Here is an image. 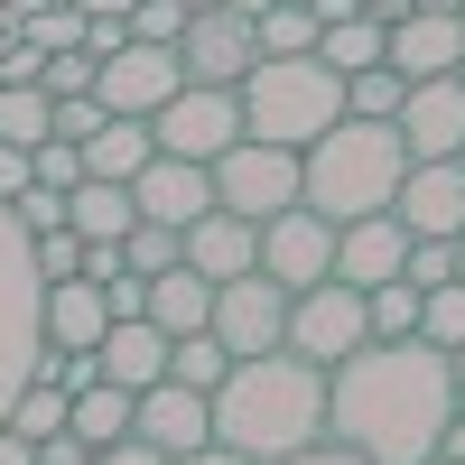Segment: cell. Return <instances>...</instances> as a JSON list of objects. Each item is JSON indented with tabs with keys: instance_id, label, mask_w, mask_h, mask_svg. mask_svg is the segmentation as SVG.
I'll return each instance as SVG.
<instances>
[{
	"instance_id": "277c9868",
	"label": "cell",
	"mask_w": 465,
	"mask_h": 465,
	"mask_svg": "<svg viewBox=\"0 0 465 465\" xmlns=\"http://www.w3.org/2000/svg\"><path fill=\"white\" fill-rule=\"evenodd\" d=\"M335 122H344V74H326L317 56H261L242 74V140L307 159Z\"/></svg>"
},
{
	"instance_id": "db71d44e",
	"label": "cell",
	"mask_w": 465,
	"mask_h": 465,
	"mask_svg": "<svg viewBox=\"0 0 465 465\" xmlns=\"http://www.w3.org/2000/svg\"><path fill=\"white\" fill-rule=\"evenodd\" d=\"M10 47H19V28H10V19H0V56H10Z\"/></svg>"
},
{
	"instance_id": "f35d334b",
	"label": "cell",
	"mask_w": 465,
	"mask_h": 465,
	"mask_svg": "<svg viewBox=\"0 0 465 465\" xmlns=\"http://www.w3.org/2000/svg\"><path fill=\"white\" fill-rule=\"evenodd\" d=\"M94 74H103V65H94L84 47H74V56H47V74H37V94H47V103H74V94H94Z\"/></svg>"
},
{
	"instance_id": "5bb4252c",
	"label": "cell",
	"mask_w": 465,
	"mask_h": 465,
	"mask_svg": "<svg viewBox=\"0 0 465 465\" xmlns=\"http://www.w3.org/2000/svg\"><path fill=\"white\" fill-rule=\"evenodd\" d=\"M401 149H410V168H429V159H465V84L456 74H438V84H410L401 103Z\"/></svg>"
},
{
	"instance_id": "f546056e",
	"label": "cell",
	"mask_w": 465,
	"mask_h": 465,
	"mask_svg": "<svg viewBox=\"0 0 465 465\" xmlns=\"http://www.w3.org/2000/svg\"><path fill=\"white\" fill-rule=\"evenodd\" d=\"M401 103H410V84H401L391 65H372V74L344 84V122H401Z\"/></svg>"
},
{
	"instance_id": "52a82bcc",
	"label": "cell",
	"mask_w": 465,
	"mask_h": 465,
	"mask_svg": "<svg viewBox=\"0 0 465 465\" xmlns=\"http://www.w3.org/2000/svg\"><path fill=\"white\" fill-rule=\"evenodd\" d=\"M372 344V307H363V289H344V280H326V289H307V298H289V354L298 363H317V372H335V363H354Z\"/></svg>"
},
{
	"instance_id": "7dc6e473",
	"label": "cell",
	"mask_w": 465,
	"mask_h": 465,
	"mask_svg": "<svg viewBox=\"0 0 465 465\" xmlns=\"http://www.w3.org/2000/svg\"><path fill=\"white\" fill-rule=\"evenodd\" d=\"M0 465H37V447H28L19 429H0Z\"/></svg>"
},
{
	"instance_id": "2e32d148",
	"label": "cell",
	"mask_w": 465,
	"mask_h": 465,
	"mask_svg": "<svg viewBox=\"0 0 465 465\" xmlns=\"http://www.w3.org/2000/svg\"><path fill=\"white\" fill-rule=\"evenodd\" d=\"M391 214L410 223V242H456V232H465V159H429V168H410Z\"/></svg>"
},
{
	"instance_id": "91938a15",
	"label": "cell",
	"mask_w": 465,
	"mask_h": 465,
	"mask_svg": "<svg viewBox=\"0 0 465 465\" xmlns=\"http://www.w3.org/2000/svg\"><path fill=\"white\" fill-rule=\"evenodd\" d=\"M438 465H447V456H438Z\"/></svg>"
},
{
	"instance_id": "f1b7e54d",
	"label": "cell",
	"mask_w": 465,
	"mask_h": 465,
	"mask_svg": "<svg viewBox=\"0 0 465 465\" xmlns=\"http://www.w3.org/2000/svg\"><path fill=\"white\" fill-rule=\"evenodd\" d=\"M419 344H438V354H465V280H447V289L419 298Z\"/></svg>"
},
{
	"instance_id": "484cf974",
	"label": "cell",
	"mask_w": 465,
	"mask_h": 465,
	"mask_svg": "<svg viewBox=\"0 0 465 465\" xmlns=\"http://www.w3.org/2000/svg\"><path fill=\"white\" fill-rule=\"evenodd\" d=\"M65 429L84 438L94 456H103V447H122V438H131V391H112V381H94V391H74Z\"/></svg>"
},
{
	"instance_id": "74e56055",
	"label": "cell",
	"mask_w": 465,
	"mask_h": 465,
	"mask_svg": "<svg viewBox=\"0 0 465 465\" xmlns=\"http://www.w3.org/2000/svg\"><path fill=\"white\" fill-rule=\"evenodd\" d=\"M28 252H37V280H47V289L56 280H84V232H37Z\"/></svg>"
},
{
	"instance_id": "d4e9b609",
	"label": "cell",
	"mask_w": 465,
	"mask_h": 465,
	"mask_svg": "<svg viewBox=\"0 0 465 465\" xmlns=\"http://www.w3.org/2000/svg\"><path fill=\"white\" fill-rule=\"evenodd\" d=\"M317 65H326V74H344V84H354V74L391 65V28H381L372 10H363V19H335V28L317 37Z\"/></svg>"
},
{
	"instance_id": "ba28073f",
	"label": "cell",
	"mask_w": 465,
	"mask_h": 465,
	"mask_svg": "<svg viewBox=\"0 0 465 465\" xmlns=\"http://www.w3.org/2000/svg\"><path fill=\"white\" fill-rule=\"evenodd\" d=\"M214 344L232 363H261V354H289V289L280 280H223L214 289Z\"/></svg>"
},
{
	"instance_id": "83f0119b",
	"label": "cell",
	"mask_w": 465,
	"mask_h": 465,
	"mask_svg": "<svg viewBox=\"0 0 465 465\" xmlns=\"http://www.w3.org/2000/svg\"><path fill=\"white\" fill-rule=\"evenodd\" d=\"M168 381H186V391H223V381H232V354H223V344L214 335H186V344H168Z\"/></svg>"
},
{
	"instance_id": "816d5d0a",
	"label": "cell",
	"mask_w": 465,
	"mask_h": 465,
	"mask_svg": "<svg viewBox=\"0 0 465 465\" xmlns=\"http://www.w3.org/2000/svg\"><path fill=\"white\" fill-rule=\"evenodd\" d=\"M410 10H429V19H465V0H410Z\"/></svg>"
},
{
	"instance_id": "9c48e42d",
	"label": "cell",
	"mask_w": 465,
	"mask_h": 465,
	"mask_svg": "<svg viewBox=\"0 0 465 465\" xmlns=\"http://www.w3.org/2000/svg\"><path fill=\"white\" fill-rule=\"evenodd\" d=\"M149 131H159V159H196V168H214V159H232V149H242V94L186 84Z\"/></svg>"
},
{
	"instance_id": "7a4b0ae2",
	"label": "cell",
	"mask_w": 465,
	"mask_h": 465,
	"mask_svg": "<svg viewBox=\"0 0 465 465\" xmlns=\"http://www.w3.org/2000/svg\"><path fill=\"white\" fill-rule=\"evenodd\" d=\"M326 438V372L298 354H261L232 363V381L214 391V447L252 456V465H289Z\"/></svg>"
},
{
	"instance_id": "f5cc1de1",
	"label": "cell",
	"mask_w": 465,
	"mask_h": 465,
	"mask_svg": "<svg viewBox=\"0 0 465 465\" xmlns=\"http://www.w3.org/2000/svg\"><path fill=\"white\" fill-rule=\"evenodd\" d=\"M447 363H456V410H465V354H447Z\"/></svg>"
},
{
	"instance_id": "d6986e66",
	"label": "cell",
	"mask_w": 465,
	"mask_h": 465,
	"mask_svg": "<svg viewBox=\"0 0 465 465\" xmlns=\"http://www.w3.org/2000/svg\"><path fill=\"white\" fill-rule=\"evenodd\" d=\"M186 270H196V280H252V270H261V223H242V214H205L196 232H186Z\"/></svg>"
},
{
	"instance_id": "7402d4cb",
	"label": "cell",
	"mask_w": 465,
	"mask_h": 465,
	"mask_svg": "<svg viewBox=\"0 0 465 465\" xmlns=\"http://www.w3.org/2000/svg\"><path fill=\"white\" fill-rule=\"evenodd\" d=\"M149 326H159L168 344L214 335V280H196V270H168V280H149Z\"/></svg>"
},
{
	"instance_id": "ac0fdd59",
	"label": "cell",
	"mask_w": 465,
	"mask_h": 465,
	"mask_svg": "<svg viewBox=\"0 0 465 465\" xmlns=\"http://www.w3.org/2000/svg\"><path fill=\"white\" fill-rule=\"evenodd\" d=\"M465 65V19H429V10H410L391 28V74L401 84H438V74Z\"/></svg>"
},
{
	"instance_id": "6f0895ef",
	"label": "cell",
	"mask_w": 465,
	"mask_h": 465,
	"mask_svg": "<svg viewBox=\"0 0 465 465\" xmlns=\"http://www.w3.org/2000/svg\"><path fill=\"white\" fill-rule=\"evenodd\" d=\"M456 84H465V65H456Z\"/></svg>"
},
{
	"instance_id": "8fae6325",
	"label": "cell",
	"mask_w": 465,
	"mask_h": 465,
	"mask_svg": "<svg viewBox=\"0 0 465 465\" xmlns=\"http://www.w3.org/2000/svg\"><path fill=\"white\" fill-rule=\"evenodd\" d=\"M177 65H186V84L242 94V74L261 65V28H252L242 10H205V19H186V37H177Z\"/></svg>"
},
{
	"instance_id": "7bdbcfd3",
	"label": "cell",
	"mask_w": 465,
	"mask_h": 465,
	"mask_svg": "<svg viewBox=\"0 0 465 465\" xmlns=\"http://www.w3.org/2000/svg\"><path fill=\"white\" fill-rule=\"evenodd\" d=\"M28 186H37V168H28V149H10V140H0V205H19Z\"/></svg>"
},
{
	"instance_id": "f6af8a7d",
	"label": "cell",
	"mask_w": 465,
	"mask_h": 465,
	"mask_svg": "<svg viewBox=\"0 0 465 465\" xmlns=\"http://www.w3.org/2000/svg\"><path fill=\"white\" fill-rule=\"evenodd\" d=\"M94 465H168V456H159V447H140V438H122V447H103Z\"/></svg>"
},
{
	"instance_id": "bcb514c9",
	"label": "cell",
	"mask_w": 465,
	"mask_h": 465,
	"mask_svg": "<svg viewBox=\"0 0 465 465\" xmlns=\"http://www.w3.org/2000/svg\"><path fill=\"white\" fill-rule=\"evenodd\" d=\"M289 465H363L354 447H335V438H317V447H307V456H289Z\"/></svg>"
},
{
	"instance_id": "4dcf8cb0",
	"label": "cell",
	"mask_w": 465,
	"mask_h": 465,
	"mask_svg": "<svg viewBox=\"0 0 465 465\" xmlns=\"http://www.w3.org/2000/svg\"><path fill=\"white\" fill-rule=\"evenodd\" d=\"M122 261H131V280H168V270H186V232H168V223H140L131 242H122Z\"/></svg>"
},
{
	"instance_id": "e0dca14e",
	"label": "cell",
	"mask_w": 465,
	"mask_h": 465,
	"mask_svg": "<svg viewBox=\"0 0 465 465\" xmlns=\"http://www.w3.org/2000/svg\"><path fill=\"white\" fill-rule=\"evenodd\" d=\"M401 270H410V223L401 214H372V223H344L335 232V280L344 289H391L401 280Z\"/></svg>"
},
{
	"instance_id": "1f68e13d",
	"label": "cell",
	"mask_w": 465,
	"mask_h": 465,
	"mask_svg": "<svg viewBox=\"0 0 465 465\" xmlns=\"http://www.w3.org/2000/svg\"><path fill=\"white\" fill-rule=\"evenodd\" d=\"M65 391H56V381H28V391H19V410H10V429L28 438V447H47V438H65Z\"/></svg>"
},
{
	"instance_id": "4fadbf2b",
	"label": "cell",
	"mask_w": 465,
	"mask_h": 465,
	"mask_svg": "<svg viewBox=\"0 0 465 465\" xmlns=\"http://www.w3.org/2000/svg\"><path fill=\"white\" fill-rule=\"evenodd\" d=\"M131 438H140V447H159V456L177 465V456L214 447V401H205V391H186V381H159V391H140V401H131Z\"/></svg>"
},
{
	"instance_id": "836d02e7",
	"label": "cell",
	"mask_w": 465,
	"mask_h": 465,
	"mask_svg": "<svg viewBox=\"0 0 465 465\" xmlns=\"http://www.w3.org/2000/svg\"><path fill=\"white\" fill-rule=\"evenodd\" d=\"M363 307H372V344H410V335H419V289H410V280L372 289Z\"/></svg>"
},
{
	"instance_id": "c3c4849f",
	"label": "cell",
	"mask_w": 465,
	"mask_h": 465,
	"mask_svg": "<svg viewBox=\"0 0 465 465\" xmlns=\"http://www.w3.org/2000/svg\"><path fill=\"white\" fill-rule=\"evenodd\" d=\"M177 465H252V456H232V447H196V456H177Z\"/></svg>"
},
{
	"instance_id": "9f6ffc18",
	"label": "cell",
	"mask_w": 465,
	"mask_h": 465,
	"mask_svg": "<svg viewBox=\"0 0 465 465\" xmlns=\"http://www.w3.org/2000/svg\"><path fill=\"white\" fill-rule=\"evenodd\" d=\"M456 280H465V232H456Z\"/></svg>"
},
{
	"instance_id": "11a10c76",
	"label": "cell",
	"mask_w": 465,
	"mask_h": 465,
	"mask_svg": "<svg viewBox=\"0 0 465 465\" xmlns=\"http://www.w3.org/2000/svg\"><path fill=\"white\" fill-rule=\"evenodd\" d=\"M186 10H196V19H205V10H232V0H186Z\"/></svg>"
},
{
	"instance_id": "30bf717a",
	"label": "cell",
	"mask_w": 465,
	"mask_h": 465,
	"mask_svg": "<svg viewBox=\"0 0 465 465\" xmlns=\"http://www.w3.org/2000/svg\"><path fill=\"white\" fill-rule=\"evenodd\" d=\"M186 94V65H177V47H131L122 56H103V74H94V103L112 112V122H159V112Z\"/></svg>"
},
{
	"instance_id": "603a6c76",
	"label": "cell",
	"mask_w": 465,
	"mask_h": 465,
	"mask_svg": "<svg viewBox=\"0 0 465 465\" xmlns=\"http://www.w3.org/2000/svg\"><path fill=\"white\" fill-rule=\"evenodd\" d=\"M149 159H159V131H149V122H103V131L84 140V168H94L103 186H140Z\"/></svg>"
},
{
	"instance_id": "8992f818",
	"label": "cell",
	"mask_w": 465,
	"mask_h": 465,
	"mask_svg": "<svg viewBox=\"0 0 465 465\" xmlns=\"http://www.w3.org/2000/svg\"><path fill=\"white\" fill-rule=\"evenodd\" d=\"M214 205L242 214V223H280L289 205H307V159H298V149L242 140L232 159H214Z\"/></svg>"
},
{
	"instance_id": "f907efd6",
	"label": "cell",
	"mask_w": 465,
	"mask_h": 465,
	"mask_svg": "<svg viewBox=\"0 0 465 465\" xmlns=\"http://www.w3.org/2000/svg\"><path fill=\"white\" fill-rule=\"evenodd\" d=\"M447 465H465V410H456V429H447V447H438Z\"/></svg>"
},
{
	"instance_id": "6da1fadb",
	"label": "cell",
	"mask_w": 465,
	"mask_h": 465,
	"mask_svg": "<svg viewBox=\"0 0 465 465\" xmlns=\"http://www.w3.org/2000/svg\"><path fill=\"white\" fill-rule=\"evenodd\" d=\"M456 429V363L438 344H363L326 372V438L363 465H438Z\"/></svg>"
},
{
	"instance_id": "681fc988",
	"label": "cell",
	"mask_w": 465,
	"mask_h": 465,
	"mask_svg": "<svg viewBox=\"0 0 465 465\" xmlns=\"http://www.w3.org/2000/svg\"><path fill=\"white\" fill-rule=\"evenodd\" d=\"M363 10H372L381 28H401V19H410V0H363Z\"/></svg>"
},
{
	"instance_id": "680465c9",
	"label": "cell",
	"mask_w": 465,
	"mask_h": 465,
	"mask_svg": "<svg viewBox=\"0 0 465 465\" xmlns=\"http://www.w3.org/2000/svg\"><path fill=\"white\" fill-rule=\"evenodd\" d=\"M0 10H10V0H0Z\"/></svg>"
},
{
	"instance_id": "e575fe53",
	"label": "cell",
	"mask_w": 465,
	"mask_h": 465,
	"mask_svg": "<svg viewBox=\"0 0 465 465\" xmlns=\"http://www.w3.org/2000/svg\"><path fill=\"white\" fill-rule=\"evenodd\" d=\"M84 28H94V19L74 10V0H56V10H37V19L19 28V37H28L37 56H74V47H84Z\"/></svg>"
},
{
	"instance_id": "ab89813d",
	"label": "cell",
	"mask_w": 465,
	"mask_h": 465,
	"mask_svg": "<svg viewBox=\"0 0 465 465\" xmlns=\"http://www.w3.org/2000/svg\"><path fill=\"white\" fill-rule=\"evenodd\" d=\"M401 280H410L419 298L447 289V280H456V242H410V270H401Z\"/></svg>"
},
{
	"instance_id": "60d3db41",
	"label": "cell",
	"mask_w": 465,
	"mask_h": 465,
	"mask_svg": "<svg viewBox=\"0 0 465 465\" xmlns=\"http://www.w3.org/2000/svg\"><path fill=\"white\" fill-rule=\"evenodd\" d=\"M10 214H19V232H28V242H37V232H74V223H65V196H56V186H28V196H19Z\"/></svg>"
},
{
	"instance_id": "cb8c5ba5",
	"label": "cell",
	"mask_w": 465,
	"mask_h": 465,
	"mask_svg": "<svg viewBox=\"0 0 465 465\" xmlns=\"http://www.w3.org/2000/svg\"><path fill=\"white\" fill-rule=\"evenodd\" d=\"M65 223L84 232V242H131L140 232V205H131V186H103V177H84L65 196Z\"/></svg>"
},
{
	"instance_id": "d590c367",
	"label": "cell",
	"mask_w": 465,
	"mask_h": 465,
	"mask_svg": "<svg viewBox=\"0 0 465 465\" xmlns=\"http://www.w3.org/2000/svg\"><path fill=\"white\" fill-rule=\"evenodd\" d=\"M28 168H37V186H56V196H74L94 168H84V149L74 140H47V149H28Z\"/></svg>"
},
{
	"instance_id": "5b68a950",
	"label": "cell",
	"mask_w": 465,
	"mask_h": 465,
	"mask_svg": "<svg viewBox=\"0 0 465 465\" xmlns=\"http://www.w3.org/2000/svg\"><path fill=\"white\" fill-rule=\"evenodd\" d=\"M37 354H47V280H37L19 214L0 205V429H10L19 391L37 381Z\"/></svg>"
},
{
	"instance_id": "ffe728a7",
	"label": "cell",
	"mask_w": 465,
	"mask_h": 465,
	"mask_svg": "<svg viewBox=\"0 0 465 465\" xmlns=\"http://www.w3.org/2000/svg\"><path fill=\"white\" fill-rule=\"evenodd\" d=\"M94 372L112 381V391H159V381H168V335L159 326H149V317H131V326H112L103 335V354H94Z\"/></svg>"
},
{
	"instance_id": "b9f144b4",
	"label": "cell",
	"mask_w": 465,
	"mask_h": 465,
	"mask_svg": "<svg viewBox=\"0 0 465 465\" xmlns=\"http://www.w3.org/2000/svg\"><path fill=\"white\" fill-rule=\"evenodd\" d=\"M103 122H112V112H103L94 94H74V103H56V140H74V149H84V140H94Z\"/></svg>"
},
{
	"instance_id": "4316f807",
	"label": "cell",
	"mask_w": 465,
	"mask_h": 465,
	"mask_svg": "<svg viewBox=\"0 0 465 465\" xmlns=\"http://www.w3.org/2000/svg\"><path fill=\"white\" fill-rule=\"evenodd\" d=\"M0 140L10 149H47L56 140V103L37 84H0Z\"/></svg>"
},
{
	"instance_id": "d6a6232c",
	"label": "cell",
	"mask_w": 465,
	"mask_h": 465,
	"mask_svg": "<svg viewBox=\"0 0 465 465\" xmlns=\"http://www.w3.org/2000/svg\"><path fill=\"white\" fill-rule=\"evenodd\" d=\"M252 28H261V56H317V37H326L317 10H270V19H252Z\"/></svg>"
},
{
	"instance_id": "9a60e30c",
	"label": "cell",
	"mask_w": 465,
	"mask_h": 465,
	"mask_svg": "<svg viewBox=\"0 0 465 465\" xmlns=\"http://www.w3.org/2000/svg\"><path fill=\"white\" fill-rule=\"evenodd\" d=\"M131 205H140V223L196 232V223L214 214V168H196V159H149L140 186H131Z\"/></svg>"
},
{
	"instance_id": "7c38bea8",
	"label": "cell",
	"mask_w": 465,
	"mask_h": 465,
	"mask_svg": "<svg viewBox=\"0 0 465 465\" xmlns=\"http://www.w3.org/2000/svg\"><path fill=\"white\" fill-rule=\"evenodd\" d=\"M261 280H280L289 298L326 289V280H335V223L307 214V205H289L280 223H261Z\"/></svg>"
},
{
	"instance_id": "8d00e7d4",
	"label": "cell",
	"mask_w": 465,
	"mask_h": 465,
	"mask_svg": "<svg viewBox=\"0 0 465 465\" xmlns=\"http://www.w3.org/2000/svg\"><path fill=\"white\" fill-rule=\"evenodd\" d=\"M186 19H196L186 0H140V10H131V37H140V47H177Z\"/></svg>"
},
{
	"instance_id": "ee69618b",
	"label": "cell",
	"mask_w": 465,
	"mask_h": 465,
	"mask_svg": "<svg viewBox=\"0 0 465 465\" xmlns=\"http://www.w3.org/2000/svg\"><path fill=\"white\" fill-rule=\"evenodd\" d=\"M37 465H94V447L65 429V438H47V447H37Z\"/></svg>"
},
{
	"instance_id": "3957f363",
	"label": "cell",
	"mask_w": 465,
	"mask_h": 465,
	"mask_svg": "<svg viewBox=\"0 0 465 465\" xmlns=\"http://www.w3.org/2000/svg\"><path fill=\"white\" fill-rule=\"evenodd\" d=\"M401 177H410V149L391 122H335L317 149H307V214L344 223H372L401 205Z\"/></svg>"
},
{
	"instance_id": "44dd1931",
	"label": "cell",
	"mask_w": 465,
	"mask_h": 465,
	"mask_svg": "<svg viewBox=\"0 0 465 465\" xmlns=\"http://www.w3.org/2000/svg\"><path fill=\"white\" fill-rule=\"evenodd\" d=\"M103 335H112V307L94 280H56L47 289V354H103Z\"/></svg>"
}]
</instances>
